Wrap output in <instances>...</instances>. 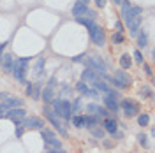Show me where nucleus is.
I'll use <instances>...</instances> for the list:
<instances>
[{
	"label": "nucleus",
	"instance_id": "nucleus-1",
	"mask_svg": "<svg viewBox=\"0 0 155 153\" xmlns=\"http://www.w3.org/2000/svg\"><path fill=\"white\" fill-rule=\"evenodd\" d=\"M51 109L55 111V115L64 118V120H71L72 118V107L67 99H53L51 100Z\"/></svg>",
	"mask_w": 155,
	"mask_h": 153
},
{
	"label": "nucleus",
	"instance_id": "nucleus-2",
	"mask_svg": "<svg viewBox=\"0 0 155 153\" xmlns=\"http://www.w3.org/2000/svg\"><path fill=\"white\" fill-rule=\"evenodd\" d=\"M85 62V65H87V69H90V70H94L97 76H106V70H107V65L106 62L102 60V58L99 57V55H90L88 58H85L83 60Z\"/></svg>",
	"mask_w": 155,
	"mask_h": 153
},
{
	"label": "nucleus",
	"instance_id": "nucleus-3",
	"mask_svg": "<svg viewBox=\"0 0 155 153\" xmlns=\"http://www.w3.org/2000/svg\"><path fill=\"white\" fill-rule=\"evenodd\" d=\"M44 116L48 118L49 122H51V125H53V127L58 130V134H60V135H67L65 127H64V123L60 122V116L55 115V111H53L51 107H44Z\"/></svg>",
	"mask_w": 155,
	"mask_h": 153
},
{
	"label": "nucleus",
	"instance_id": "nucleus-4",
	"mask_svg": "<svg viewBox=\"0 0 155 153\" xmlns=\"http://www.w3.org/2000/svg\"><path fill=\"white\" fill-rule=\"evenodd\" d=\"M118 106L122 107L124 116H127V118H134V116L139 113V107H137V104H136V102H132L130 99H124V100H122Z\"/></svg>",
	"mask_w": 155,
	"mask_h": 153
},
{
	"label": "nucleus",
	"instance_id": "nucleus-5",
	"mask_svg": "<svg viewBox=\"0 0 155 153\" xmlns=\"http://www.w3.org/2000/svg\"><path fill=\"white\" fill-rule=\"evenodd\" d=\"M72 14H74L76 18H79V16H87V18H90V19L97 18L95 11H90L88 9V5L81 4V2H76V4H74V7H72Z\"/></svg>",
	"mask_w": 155,
	"mask_h": 153
},
{
	"label": "nucleus",
	"instance_id": "nucleus-6",
	"mask_svg": "<svg viewBox=\"0 0 155 153\" xmlns=\"http://www.w3.org/2000/svg\"><path fill=\"white\" fill-rule=\"evenodd\" d=\"M88 32H90V39H92V42L95 44V46H104V30L101 28L99 25H92L90 28H88Z\"/></svg>",
	"mask_w": 155,
	"mask_h": 153
},
{
	"label": "nucleus",
	"instance_id": "nucleus-7",
	"mask_svg": "<svg viewBox=\"0 0 155 153\" xmlns=\"http://www.w3.org/2000/svg\"><path fill=\"white\" fill-rule=\"evenodd\" d=\"M41 137H42V139L46 141V144L53 146L55 150H60V148H62V143L58 141V135L55 134V132L48 130V129H42V130H41Z\"/></svg>",
	"mask_w": 155,
	"mask_h": 153
},
{
	"label": "nucleus",
	"instance_id": "nucleus-8",
	"mask_svg": "<svg viewBox=\"0 0 155 153\" xmlns=\"http://www.w3.org/2000/svg\"><path fill=\"white\" fill-rule=\"evenodd\" d=\"M5 116H7V118H9L14 125H18V123H21V122L25 120L27 111H25L23 107H12V109H9V111L5 113Z\"/></svg>",
	"mask_w": 155,
	"mask_h": 153
},
{
	"label": "nucleus",
	"instance_id": "nucleus-9",
	"mask_svg": "<svg viewBox=\"0 0 155 153\" xmlns=\"http://www.w3.org/2000/svg\"><path fill=\"white\" fill-rule=\"evenodd\" d=\"M21 123H23V127H27V129H35V130H42L46 127L44 122L41 118H37V116H25V120Z\"/></svg>",
	"mask_w": 155,
	"mask_h": 153
},
{
	"label": "nucleus",
	"instance_id": "nucleus-10",
	"mask_svg": "<svg viewBox=\"0 0 155 153\" xmlns=\"http://www.w3.org/2000/svg\"><path fill=\"white\" fill-rule=\"evenodd\" d=\"M141 21H143V14L134 16V18H130L129 21H127V28H129V34H130V35H137V34H139Z\"/></svg>",
	"mask_w": 155,
	"mask_h": 153
},
{
	"label": "nucleus",
	"instance_id": "nucleus-11",
	"mask_svg": "<svg viewBox=\"0 0 155 153\" xmlns=\"http://www.w3.org/2000/svg\"><path fill=\"white\" fill-rule=\"evenodd\" d=\"M55 79H51L48 85L44 86V90H42V93H41V100H44V102H51L53 99H55Z\"/></svg>",
	"mask_w": 155,
	"mask_h": 153
},
{
	"label": "nucleus",
	"instance_id": "nucleus-12",
	"mask_svg": "<svg viewBox=\"0 0 155 153\" xmlns=\"http://www.w3.org/2000/svg\"><path fill=\"white\" fill-rule=\"evenodd\" d=\"M0 65H2V70H4L5 74H11V72H12V65H14V58H12V55H11V53L2 55Z\"/></svg>",
	"mask_w": 155,
	"mask_h": 153
},
{
	"label": "nucleus",
	"instance_id": "nucleus-13",
	"mask_svg": "<svg viewBox=\"0 0 155 153\" xmlns=\"http://www.w3.org/2000/svg\"><path fill=\"white\" fill-rule=\"evenodd\" d=\"M76 88H78V92L81 93V95H85V97H90V99H97V92H94V90H90L88 88V85L85 83V81H79L76 85Z\"/></svg>",
	"mask_w": 155,
	"mask_h": 153
},
{
	"label": "nucleus",
	"instance_id": "nucleus-14",
	"mask_svg": "<svg viewBox=\"0 0 155 153\" xmlns=\"http://www.w3.org/2000/svg\"><path fill=\"white\" fill-rule=\"evenodd\" d=\"M139 14H143V9L139 7V5H136V7H129V9H122V18L129 21L130 18H134V16H139Z\"/></svg>",
	"mask_w": 155,
	"mask_h": 153
},
{
	"label": "nucleus",
	"instance_id": "nucleus-15",
	"mask_svg": "<svg viewBox=\"0 0 155 153\" xmlns=\"http://www.w3.org/2000/svg\"><path fill=\"white\" fill-rule=\"evenodd\" d=\"M11 74L16 77V81H19V83H25V74H27V69L21 67V65H18V63H14V65H12V72H11Z\"/></svg>",
	"mask_w": 155,
	"mask_h": 153
},
{
	"label": "nucleus",
	"instance_id": "nucleus-16",
	"mask_svg": "<svg viewBox=\"0 0 155 153\" xmlns=\"http://www.w3.org/2000/svg\"><path fill=\"white\" fill-rule=\"evenodd\" d=\"M102 127H104V130H106V132H109V134H115L116 130H118V123H116L115 118H104Z\"/></svg>",
	"mask_w": 155,
	"mask_h": 153
},
{
	"label": "nucleus",
	"instance_id": "nucleus-17",
	"mask_svg": "<svg viewBox=\"0 0 155 153\" xmlns=\"http://www.w3.org/2000/svg\"><path fill=\"white\" fill-rule=\"evenodd\" d=\"M2 104H4V107H5V109H12V107H23V100L9 95L5 100H4V102H2Z\"/></svg>",
	"mask_w": 155,
	"mask_h": 153
},
{
	"label": "nucleus",
	"instance_id": "nucleus-18",
	"mask_svg": "<svg viewBox=\"0 0 155 153\" xmlns=\"http://www.w3.org/2000/svg\"><path fill=\"white\" fill-rule=\"evenodd\" d=\"M104 106H106L107 111H111V113H116V111L120 109V106H118V102H116V99L106 95V93H104Z\"/></svg>",
	"mask_w": 155,
	"mask_h": 153
},
{
	"label": "nucleus",
	"instance_id": "nucleus-19",
	"mask_svg": "<svg viewBox=\"0 0 155 153\" xmlns=\"http://www.w3.org/2000/svg\"><path fill=\"white\" fill-rule=\"evenodd\" d=\"M113 77H115V79L118 81V83H122V85L125 86V88H127L129 85H130V76L127 74L125 70H116V72H115V76H113Z\"/></svg>",
	"mask_w": 155,
	"mask_h": 153
},
{
	"label": "nucleus",
	"instance_id": "nucleus-20",
	"mask_svg": "<svg viewBox=\"0 0 155 153\" xmlns=\"http://www.w3.org/2000/svg\"><path fill=\"white\" fill-rule=\"evenodd\" d=\"M97 123H99V118L94 115H85L83 116V129H94V127H97Z\"/></svg>",
	"mask_w": 155,
	"mask_h": 153
},
{
	"label": "nucleus",
	"instance_id": "nucleus-21",
	"mask_svg": "<svg viewBox=\"0 0 155 153\" xmlns=\"http://www.w3.org/2000/svg\"><path fill=\"white\" fill-rule=\"evenodd\" d=\"M81 79L87 81V83H94V81L97 79V74L94 72V70H90V69H85V70L81 72Z\"/></svg>",
	"mask_w": 155,
	"mask_h": 153
},
{
	"label": "nucleus",
	"instance_id": "nucleus-22",
	"mask_svg": "<svg viewBox=\"0 0 155 153\" xmlns=\"http://www.w3.org/2000/svg\"><path fill=\"white\" fill-rule=\"evenodd\" d=\"M94 86L97 88V92H102V93H107V92L111 90V86H109V85H106L104 81H101L99 77H97L95 81H94Z\"/></svg>",
	"mask_w": 155,
	"mask_h": 153
},
{
	"label": "nucleus",
	"instance_id": "nucleus-23",
	"mask_svg": "<svg viewBox=\"0 0 155 153\" xmlns=\"http://www.w3.org/2000/svg\"><path fill=\"white\" fill-rule=\"evenodd\" d=\"M130 65H132L130 57H129V55H122V57H120V67L124 69V70H127V69H130Z\"/></svg>",
	"mask_w": 155,
	"mask_h": 153
},
{
	"label": "nucleus",
	"instance_id": "nucleus-24",
	"mask_svg": "<svg viewBox=\"0 0 155 153\" xmlns=\"http://www.w3.org/2000/svg\"><path fill=\"white\" fill-rule=\"evenodd\" d=\"M44 63H46V58L44 57H39L37 58V63H35V74L39 77L42 76V69H44Z\"/></svg>",
	"mask_w": 155,
	"mask_h": 153
},
{
	"label": "nucleus",
	"instance_id": "nucleus-25",
	"mask_svg": "<svg viewBox=\"0 0 155 153\" xmlns=\"http://www.w3.org/2000/svg\"><path fill=\"white\" fill-rule=\"evenodd\" d=\"M137 123H139V127H148V123H150V115L148 113H141V115L137 116Z\"/></svg>",
	"mask_w": 155,
	"mask_h": 153
},
{
	"label": "nucleus",
	"instance_id": "nucleus-26",
	"mask_svg": "<svg viewBox=\"0 0 155 153\" xmlns=\"http://www.w3.org/2000/svg\"><path fill=\"white\" fill-rule=\"evenodd\" d=\"M137 46H139V48H146V46H148V35H146L145 32L137 34Z\"/></svg>",
	"mask_w": 155,
	"mask_h": 153
},
{
	"label": "nucleus",
	"instance_id": "nucleus-27",
	"mask_svg": "<svg viewBox=\"0 0 155 153\" xmlns=\"http://www.w3.org/2000/svg\"><path fill=\"white\" fill-rule=\"evenodd\" d=\"M76 21L79 23V25L87 27V28H90V27L94 25V19H90V18H83V16H79V18H76Z\"/></svg>",
	"mask_w": 155,
	"mask_h": 153
},
{
	"label": "nucleus",
	"instance_id": "nucleus-28",
	"mask_svg": "<svg viewBox=\"0 0 155 153\" xmlns=\"http://www.w3.org/2000/svg\"><path fill=\"white\" fill-rule=\"evenodd\" d=\"M99 109H101V106H97V104H87V113H88V115L97 116V115H99Z\"/></svg>",
	"mask_w": 155,
	"mask_h": 153
},
{
	"label": "nucleus",
	"instance_id": "nucleus-29",
	"mask_svg": "<svg viewBox=\"0 0 155 153\" xmlns=\"http://www.w3.org/2000/svg\"><path fill=\"white\" fill-rule=\"evenodd\" d=\"M71 120H72V125H74L76 129H83V116L78 115V116H72Z\"/></svg>",
	"mask_w": 155,
	"mask_h": 153
},
{
	"label": "nucleus",
	"instance_id": "nucleus-30",
	"mask_svg": "<svg viewBox=\"0 0 155 153\" xmlns=\"http://www.w3.org/2000/svg\"><path fill=\"white\" fill-rule=\"evenodd\" d=\"M41 88H42V83H34L32 97H35V99H39V97H41Z\"/></svg>",
	"mask_w": 155,
	"mask_h": 153
},
{
	"label": "nucleus",
	"instance_id": "nucleus-31",
	"mask_svg": "<svg viewBox=\"0 0 155 153\" xmlns=\"http://www.w3.org/2000/svg\"><path fill=\"white\" fill-rule=\"evenodd\" d=\"M111 41H113V44H122V42H124V35H122L120 32H115L113 37H111Z\"/></svg>",
	"mask_w": 155,
	"mask_h": 153
},
{
	"label": "nucleus",
	"instance_id": "nucleus-32",
	"mask_svg": "<svg viewBox=\"0 0 155 153\" xmlns=\"http://www.w3.org/2000/svg\"><path fill=\"white\" fill-rule=\"evenodd\" d=\"M137 141L143 148H148V141H146V135L145 134H137Z\"/></svg>",
	"mask_w": 155,
	"mask_h": 153
},
{
	"label": "nucleus",
	"instance_id": "nucleus-33",
	"mask_svg": "<svg viewBox=\"0 0 155 153\" xmlns=\"http://www.w3.org/2000/svg\"><path fill=\"white\" fill-rule=\"evenodd\" d=\"M90 130H92V134L95 135V137H99V139L104 137V130H102V129H95V127H94V129H90Z\"/></svg>",
	"mask_w": 155,
	"mask_h": 153
},
{
	"label": "nucleus",
	"instance_id": "nucleus-34",
	"mask_svg": "<svg viewBox=\"0 0 155 153\" xmlns=\"http://www.w3.org/2000/svg\"><path fill=\"white\" fill-rule=\"evenodd\" d=\"M141 97H143V99H146V97L150 99V97H152V90H150V86H143V90H141Z\"/></svg>",
	"mask_w": 155,
	"mask_h": 153
},
{
	"label": "nucleus",
	"instance_id": "nucleus-35",
	"mask_svg": "<svg viewBox=\"0 0 155 153\" xmlns=\"http://www.w3.org/2000/svg\"><path fill=\"white\" fill-rule=\"evenodd\" d=\"M134 58H136V62H137V63H143V53H141L139 49H136V51H134Z\"/></svg>",
	"mask_w": 155,
	"mask_h": 153
},
{
	"label": "nucleus",
	"instance_id": "nucleus-36",
	"mask_svg": "<svg viewBox=\"0 0 155 153\" xmlns=\"http://www.w3.org/2000/svg\"><path fill=\"white\" fill-rule=\"evenodd\" d=\"M107 77V76H106ZM107 79H109V81H111V83H113V85L116 86V88H118V90H124V88H125V86L122 85V83H118V81H116L115 77H107Z\"/></svg>",
	"mask_w": 155,
	"mask_h": 153
},
{
	"label": "nucleus",
	"instance_id": "nucleus-37",
	"mask_svg": "<svg viewBox=\"0 0 155 153\" xmlns=\"http://www.w3.org/2000/svg\"><path fill=\"white\" fill-rule=\"evenodd\" d=\"M14 132H16V137H21V135H23V125L18 123V125H16V130H14Z\"/></svg>",
	"mask_w": 155,
	"mask_h": 153
},
{
	"label": "nucleus",
	"instance_id": "nucleus-38",
	"mask_svg": "<svg viewBox=\"0 0 155 153\" xmlns=\"http://www.w3.org/2000/svg\"><path fill=\"white\" fill-rule=\"evenodd\" d=\"M32 90H34V83H27V88H25V93L27 95H32Z\"/></svg>",
	"mask_w": 155,
	"mask_h": 153
},
{
	"label": "nucleus",
	"instance_id": "nucleus-39",
	"mask_svg": "<svg viewBox=\"0 0 155 153\" xmlns=\"http://www.w3.org/2000/svg\"><path fill=\"white\" fill-rule=\"evenodd\" d=\"M115 28H116V32H120V34L124 32V25H122V21H116V23H115Z\"/></svg>",
	"mask_w": 155,
	"mask_h": 153
},
{
	"label": "nucleus",
	"instance_id": "nucleus-40",
	"mask_svg": "<svg viewBox=\"0 0 155 153\" xmlns=\"http://www.w3.org/2000/svg\"><path fill=\"white\" fill-rule=\"evenodd\" d=\"M7 44H9V42H2V44H0V60H2V55H4V49L7 48Z\"/></svg>",
	"mask_w": 155,
	"mask_h": 153
},
{
	"label": "nucleus",
	"instance_id": "nucleus-41",
	"mask_svg": "<svg viewBox=\"0 0 155 153\" xmlns=\"http://www.w3.org/2000/svg\"><path fill=\"white\" fill-rule=\"evenodd\" d=\"M143 67H145V72L148 74V76H152V67L148 65V63H143Z\"/></svg>",
	"mask_w": 155,
	"mask_h": 153
},
{
	"label": "nucleus",
	"instance_id": "nucleus-42",
	"mask_svg": "<svg viewBox=\"0 0 155 153\" xmlns=\"http://www.w3.org/2000/svg\"><path fill=\"white\" fill-rule=\"evenodd\" d=\"M5 113H7V109L4 107V104H0V118H4V116H5Z\"/></svg>",
	"mask_w": 155,
	"mask_h": 153
},
{
	"label": "nucleus",
	"instance_id": "nucleus-43",
	"mask_svg": "<svg viewBox=\"0 0 155 153\" xmlns=\"http://www.w3.org/2000/svg\"><path fill=\"white\" fill-rule=\"evenodd\" d=\"M95 5L97 7H104L106 5V0H95Z\"/></svg>",
	"mask_w": 155,
	"mask_h": 153
},
{
	"label": "nucleus",
	"instance_id": "nucleus-44",
	"mask_svg": "<svg viewBox=\"0 0 155 153\" xmlns=\"http://www.w3.org/2000/svg\"><path fill=\"white\" fill-rule=\"evenodd\" d=\"M7 97H9V93H7V92H0V100H2V102H4Z\"/></svg>",
	"mask_w": 155,
	"mask_h": 153
},
{
	"label": "nucleus",
	"instance_id": "nucleus-45",
	"mask_svg": "<svg viewBox=\"0 0 155 153\" xmlns=\"http://www.w3.org/2000/svg\"><path fill=\"white\" fill-rule=\"evenodd\" d=\"M83 60H85V55H79V57H76L74 60H72V62H76V63H79V62H83Z\"/></svg>",
	"mask_w": 155,
	"mask_h": 153
},
{
	"label": "nucleus",
	"instance_id": "nucleus-46",
	"mask_svg": "<svg viewBox=\"0 0 155 153\" xmlns=\"http://www.w3.org/2000/svg\"><path fill=\"white\" fill-rule=\"evenodd\" d=\"M48 153H65L64 150H51V151H48Z\"/></svg>",
	"mask_w": 155,
	"mask_h": 153
},
{
	"label": "nucleus",
	"instance_id": "nucleus-47",
	"mask_svg": "<svg viewBox=\"0 0 155 153\" xmlns=\"http://www.w3.org/2000/svg\"><path fill=\"white\" fill-rule=\"evenodd\" d=\"M78 2H81V4H85V5H88V2H90V0H78Z\"/></svg>",
	"mask_w": 155,
	"mask_h": 153
},
{
	"label": "nucleus",
	"instance_id": "nucleus-48",
	"mask_svg": "<svg viewBox=\"0 0 155 153\" xmlns=\"http://www.w3.org/2000/svg\"><path fill=\"white\" fill-rule=\"evenodd\" d=\"M120 2H122V0H113V4H120Z\"/></svg>",
	"mask_w": 155,
	"mask_h": 153
}]
</instances>
